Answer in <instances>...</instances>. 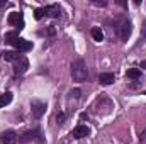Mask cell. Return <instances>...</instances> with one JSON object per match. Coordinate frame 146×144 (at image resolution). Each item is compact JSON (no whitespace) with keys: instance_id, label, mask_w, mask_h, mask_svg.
<instances>
[{"instance_id":"cell-9","label":"cell","mask_w":146,"mask_h":144,"mask_svg":"<svg viewBox=\"0 0 146 144\" xmlns=\"http://www.w3.org/2000/svg\"><path fill=\"white\" fill-rule=\"evenodd\" d=\"M0 141L3 144H14L17 141V134H15L14 131H5V132H2V136H0Z\"/></svg>"},{"instance_id":"cell-10","label":"cell","mask_w":146,"mask_h":144,"mask_svg":"<svg viewBox=\"0 0 146 144\" xmlns=\"http://www.w3.org/2000/svg\"><path fill=\"white\" fill-rule=\"evenodd\" d=\"M46 15H49V17H53V19H58V17L61 15V9H60V5H58V3H53V5L46 7Z\"/></svg>"},{"instance_id":"cell-17","label":"cell","mask_w":146,"mask_h":144,"mask_svg":"<svg viewBox=\"0 0 146 144\" xmlns=\"http://www.w3.org/2000/svg\"><path fill=\"white\" fill-rule=\"evenodd\" d=\"M17 39H19V34L17 32H7L5 34V42H9V44H15L17 42Z\"/></svg>"},{"instance_id":"cell-20","label":"cell","mask_w":146,"mask_h":144,"mask_svg":"<svg viewBox=\"0 0 146 144\" xmlns=\"http://www.w3.org/2000/svg\"><path fill=\"white\" fill-rule=\"evenodd\" d=\"M63 120H65V114L61 112V114H58V115H56V122H58V126H60V124H63Z\"/></svg>"},{"instance_id":"cell-5","label":"cell","mask_w":146,"mask_h":144,"mask_svg":"<svg viewBox=\"0 0 146 144\" xmlns=\"http://www.w3.org/2000/svg\"><path fill=\"white\" fill-rule=\"evenodd\" d=\"M27 68H29V61H27V58L21 56L17 61H14V73H15V75H22V73H26Z\"/></svg>"},{"instance_id":"cell-3","label":"cell","mask_w":146,"mask_h":144,"mask_svg":"<svg viewBox=\"0 0 146 144\" xmlns=\"http://www.w3.org/2000/svg\"><path fill=\"white\" fill-rule=\"evenodd\" d=\"M112 108H114V104L110 102L109 98H100V100L95 104V112H97V114H100V115L109 114Z\"/></svg>"},{"instance_id":"cell-15","label":"cell","mask_w":146,"mask_h":144,"mask_svg":"<svg viewBox=\"0 0 146 144\" xmlns=\"http://www.w3.org/2000/svg\"><path fill=\"white\" fill-rule=\"evenodd\" d=\"M126 78L138 80V78H141V71H139L138 68H131V70H127V71H126Z\"/></svg>"},{"instance_id":"cell-16","label":"cell","mask_w":146,"mask_h":144,"mask_svg":"<svg viewBox=\"0 0 146 144\" xmlns=\"http://www.w3.org/2000/svg\"><path fill=\"white\" fill-rule=\"evenodd\" d=\"M10 102H12V93H10V92L3 93V95L0 97V107H5V105H9Z\"/></svg>"},{"instance_id":"cell-14","label":"cell","mask_w":146,"mask_h":144,"mask_svg":"<svg viewBox=\"0 0 146 144\" xmlns=\"http://www.w3.org/2000/svg\"><path fill=\"white\" fill-rule=\"evenodd\" d=\"M90 34H92V37H94V41H102V39H104V32H102L100 27H92Z\"/></svg>"},{"instance_id":"cell-8","label":"cell","mask_w":146,"mask_h":144,"mask_svg":"<svg viewBox=\"0 0 146 144\" xmlns=\"http://www.w3.org/2000/svg\"><path fill=\"white\" fill-rule=\"evenodd\" d=\"M88 134H90V129H88L87 126H76L72 131V136L76 137V139H82V137H85V136H88Z\"/></svg>"},{"instance_id":"cell-19","label":"cell","mask_w":146,"mask_h":144,"mask_svg":"<svg viewBox=\"0 0 146 144\" xmlns=\"http://www.w3.org/2000/svg\"><path fill=\"white\" fill-rule=\"evenodd\" d=\"M80 93H82V92H80V90L76 88V90H72V92H70V97H72V98H75V100H76V98L80 97Z\"/></svg>"},{"instance_id":"cell-13","label":"cell","mask_w":146,"mask_h":144,"mask_svg":"<svg viewBox=\"0 0 146 144\" xmlns=\"http://www.w3.org/2000/svg\"><path fill=\"white\" fill-rule=\"evenodd\" d=\"M19 58H21V54H19L17 51H5V53H3V59H5V61H12V63H14V61H17Z\"/></svg>"},{"instance_id":"cell-7","label":"cell","mask_w":146,"mask_h":144,"mask_svg":"<svg viewBox=\"0 0 146 144\" xmlns=\"http://www.w3.org/2000/svg\"><path fill=\"white\" fill-rule=\"evenodd\" d=\"M9 24L10 26H17L19 29L24 26V19H22V14H19V12H12V14H9Z\"/></svg>"},{"instance_id":"cell-12","label":"cell","mask_w":146,"mask_h":144,"mask_svg":"<svg viewBox=\"0 0 146 144\" xmlns=\"http://www.w3.org/2000/svg\"><path fill=\"white\" fill-rule=\"evenodd\" d=\"M37 136H39V131H27L22 137H19V141H21V143H27V141H31V139H36Z\"/></svg>"},{"instance_id":"cell-23","label":"cell","mask_w":146,"mask_h":144,"mask_svg":"<svg viewBox=\"0 0 146 144\" xmlns=\"http://www.w3.org/2000/svg\"><path fill=\"white\" fill-rule=\"evenodd\" d=\"M141 66H143V68H146V61H143V63H141Z\"/></svg>"},{"instance_id":"cell-24","label":"cell","mask_w":146,"mask_h":144,"mask_svg":"<svg viewBox=\"0 0 146 144\" xmlns=\"http://www.w3.org/2000/svg\"><path fill=\"white\" fill-rule=\"evenodd\" d=\"M0 5H5V2H2V0H0Z\"/></svg>"},{"instance_id":"cell-2","label":"cell","mask_w":146,"mask_h":144,"mask_svg":"<svg viewBox=\"0 0 146 144\" xmlns=\"http://www.w3.org/2000/svg\"><path fill=\"white\" fill-rule=\"evenodd\" d=\"M72 76L75 81H85L87 80L88 71H87V65L83 59H76L72 63Z\"/></svg>"},{"instance_id":"cell-22","label":"cell","mask_w":146,"mask_h":144,"mask_svg":"<svg viewBox=\"0 0 146 144\" xmlns=\"http://www.w3.org/2000/svg\"><path fill=\"white\" fill-rule=\"evenodd\" d=\"M94 3H95V5H102V7H106V5H107V2H104V0H102V2H99V0H94Z\"/></svg>"},{"instance_id":"cell-4","label":"cell","mask_w":146,"mask_h":144,"mask_svg":"<svg viewBox=\"0 0 146 144\" xmlns=\"http://www.w3.org/2000/svg\"><path fill=\"white\" fill-rule=\"evenodd\" d=\"M31 108H33V115L36 119H41L44 115V112H46V104L41 102V100H33L31 102Z\"/></svg>"},{"instance_id":"cell-6","label":"cell","mask_w":146,"mask_h":144,"mask_svg":"<svg viewBox=\"0 0 146 144\" xmlns=\"http://www.w3.org/2000/svg\"><path fill=\"white\" fill-rule=\"evenodd\" d=\"M15 46V49H17V53H27V51H31L33 49V42L31 41H26V39H17V42L14 44Z\"/></svg>"},{"instance_id":"cell-18","label":"cell","mask_w":146,"mask_h":144,"mask_svg":"<svg viewBox=\"0 0 146 144\" xmlns=\"http://www.w3.org/2000/svg\"><path fill=\"white\" fill-rule=\"evenodd\" d=\"M44 15H46V7H39V9L34 10V17H36L37 20H39V19H42Z\"/></svg>"},{"instance_id":"cell-11","label":"cell","mask_w":146,"mask_h":144,"mask_svg":"<svg viewBox=\"0 0 146 144\" xmlns=\"http://www.w3.org/2000/svg\"><path fill=\"white\" fill-rule=\"evenodd\" d=\"M114 80H115L114 73H100L99 75V83L100 85H110V83H114Z\"/></svg>"},{"instance_id":"cell-1","label":"cell","mask_w":146,"mask_h":144,"mask_svg":"<svg viewBox=\"0 0 146 144\" xmlns=\"http://www.w3.org/2000/svg\"><path fill=\"white\" fill-rule=\"evenodd\" d=\"M115 32H117V36L121 41H127L129 36H131V32H133V26H131V22L126 19V17H119V19H115Z\"/></svg>"},{"instance_id":"cell-25","label":"cell","mask_w":146,"mask_h":144,"mask_svg":"<svg viewBox=\"0 0 146 144\" xmlns=\"http://www.w3.org/2000/svg\"><path fill=\"white\" fill-rule=\"evenodd\" d=\"M145 95H146V92H145Z\"/></svg>"},{"instance_id":"cell-21","label":"cell","mask_w":146,"mask_h":144,"mask_svg":"<svg viewBox=\"0 0 146 144\" xmlns=\"http://www.w3.org/2000/svg\"><path fill=\"white\" fill-rule=\"evenodd\" d=\"M139 144H146V131L139 134Z\"/></svg>"}]
</instances>
